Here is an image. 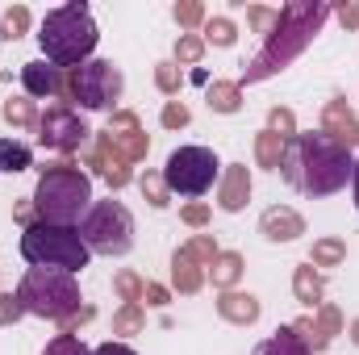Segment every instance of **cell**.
Returning <instances> with one entry per match:
<instances>
[{"label": "cell", "instance_id": "e0dca14e", "mask_svg": "<svg viewBox=\"0 0 359 355\" xmlns=\"http://www.w3.org/2000/svg\"><path fill=\"white\" fill-rule=\"evenodd\" d=\"M217 314H222L226 322H238V326H251V322L259 318V301H255L251 293H247V297H243V293H226V297L217 301Z\"/></svg>", "mask_w": 359, "mask_h": 355}, {"label": "cell", "instance_id": "484cf974", "mask_svg": "<svg viewBox=\"0 0 359 355\" xmlns=\"http://www.w3.org/2000/svg\"><path fill=\"white\" fill-rule=\"evenodd\" d=\"M205 38L217 42V46H230V42H234V21H226V17H209V21H205Z\"/></svg>", "mask_w": 359, "mask_h": 355}, {"label": "cell", "instance_id": "e575fe53", "mask_svg": "<svg viewBox=\"0 0 359 355\" xmlns=\"http://www.w3.org/2000/svg\"><path fill=\"white\" fill-rule=\"evenodd\" d=\"M163 126H168V130H180V126H188V109L172 100V105L163 109Z\"/></svg>", "mask_w": 359, "mask_h": 355}, {"label": "cell", "instance_id": "74e56055", "mask_svg": "<svg viewBox=\"0 0 359 355\" xmlns=\"http://www.w3.org/2000/svg\"><path fill=\"white\" fill-rule=\"evenodd\" d=\"M247 17H251V21H255L259 29H271V25H276V13H271V8H251Z\"/></svg>", "mask_w": 359, "mask_h": 355}, {"label": "cell", "instance_id": "3957f363", "mask_svg": "<svg viewBox=\"0 0 359 355\" xmlns=\"http://www.w3.org/2000/svg\"><path fill=\"white\" fill-rule=\"evenodd\" d=\"M38 42H42L46 63H55V67H76L80 63L84 67V59H88L92 51H96V42H100L88 4L72 0V4L46 13V21L38 29Z\"/></svg>", "mask_w": 359, "mask_h": 355}, {"label": "cell", "instance_id": "ba28073f", "mask_svg": "<svg viewBox=\"0 0 359 355\" xmlns=\"http://www.w3.org/2000/svg\"><path fill=\"white\" fill-rule=\"evenodd\" d=\"M217 155L209 147H180L168 155V168H163V184L168 192H180V196H205L217 180Z\"/></svg>", "mask_w": 359, "mask_h": 355}, {"label": "cell", "instance_id": "4dcf8cb0", "mask_svg": "<svg viewBox=\"0 0 359 355\" xmlns=\"http://www.w3.org/2000/svg\"><path fill=\"white\" fill-rule=\"evenodd\" d=\"M138 184H142V192L151 196V205H159V209L168 205V184H163V176H142Z\"/></svg>", "mask_w": 359, "mask_h": 355}, {"label": "cell", "instance_id": "ab89813d", "mask_svg": "<svg viewBox=\"0 0 359 355\" xmlns=\"http://www.w3.org/2000/svg\"><path fill=\"white\" fill-rule=\"evenodd\" d=\"M205 217H209V209H205V205H188V209H184V222H188V226H201Z\"/></svg>", "mask_w": 359, "mask_h": 355}, {"label": "cell", "instance_id": "d590c367", "mask_svg": "<svg viewBox=\"0 0 359 355\" xmlns=\"http://www.w3.org/2000/svg\"><path fill=\"white\" fill-rule=\"evenodd\" d=\"M17 314H25V309H21V301H17V297H8V293H0V326H8Z\"/></svg>", "mask_w": 359, "mask_h": 355}, {"label": "cell", "instance_id": "8d00e7d4", "mask_svg": "<svg viewBox=\"0 0 359 355\" xmlns=\"http://www.w3.org/2000/svg\"><path fill=\"white\" fill-rule=\"evenodd\" d=\"M271 126L284 130V134L292 138V113H288V109H271Z\"/></svg>", "mask_w": 359, "mask_h": 355}, {"label": "cell", "instance_id": "8fae6325", "mask_svg": "<svg viewBox=\"0 0 359 355\" xmlns=\"http://www.w3.org/2000/svg\"><path fill=\"white\" fill-rule=\"evenodd\" d=\"M104 138H109V147H113L126 163L147 155V134L138 130V117H134V113H117V117H113V126L104 130Z\"/></svg>", "mask_w": 359, "mask_h": 355}, {"label": "cell", "instance_id": "9c48e42d", "mask_svg": "<svg viewBox=\"0 0 359 355\" xmlns=\"http://www.w3.org/2000/svg\"><path fill=\"white\" fill-rule=\"evenodd\" d=\"M121 88H126L121 84V72L113 63H104V59H92V63H84L72 76V96L84 109H109V105H117Z\"/></svg>", "mask_w": 359, "mask_h": 355}, {"label": "cell", "instance_id": "5bb4252c", "mask_svg": "<svg viewBox=\"0 0 359 355\" xmlns=\"http://www.w3.org/2000/svg\"><path fill=\"white\" fill-rule=\"evenodd\" d=\"M259 230H264V239H271V243H288V239L305 234V222H301V213H297V209L276 205V209H268V213H264Z\"/></svg>", "mask_w": 359, "mask_h": 355}, {"label": "cell", "instance_id": "9a60e30c", "mask_svg": "<svg viewBox=\"0 0 359 355\" xmlns=\"http://www.w3.org/2000/svg\"><path fill=\"white\" fill-rule=\"evenodd\" d=\"M247 196H251V176H247V168L243 163H234L226 180H222V192H217V205L226 209V213H238L243 205H247Z\"/></svg>", "mask_w": 359, "mask_h": 355}, {"label": "cell", "instance_id": "7c38bea8", "mask_svg": "<svg viewBox=\"0 0 359 355\" xmlns=\"http://www.w3.org/2000/svg\"><path fill=\"white\" fill-rule=\"evenodd\" d=\"M322 134H326V138H334V142H339V147H347V151L359 142V121H355V113L347 109V100H339V96H334V100L326 105V113H322Z\"/></svg>", "mask_w": 359, "mask_h": 355}, {"label": "cell", "instance_id": "836d02e7", "mask_svg": "<svg viewBox=\"0 0 359 355\" xmlns=\"http://www.w3.org/2000/svg\"><path fill=\"white\" fill-rule=\"evenodd\" d=\"M155 84L163 92H176L180 88V72L172 67V63H159V72H155Z\"/></svg>", "mask_w": 359, "mask_h": 355}, {"label": "cell", "instance_id": "52a82bcc", "mask_svg": "<svg viewBox=\"0 0 359 355\" xmlns=\"http://www.w3.org/2000/svg\"><path fill=\"white\" fill-rule=\"evenodd\" d=\"M80 239L92 255H126L134 247V217L121 201H96L80 222Z\"/></svg>", "mask_w": 359, "mask_h": 355}, {"label": "cell", "instance_id": "ee69618b", "mask_svg": "<svg viewBox=\"0 0 359 355\" xmlns=\"http://www.w3.org/2000/svg\"><path fill=\"white\" fill-rule=\"evenodd\" d=\"M351 339H355V343H359V322H355V326H351Z\"/></svg>", "mask_w": 359, "mask_h": 355}, {"label": "cell", "instance_id": "4316f807", "mask_svg": "<svg viewBox=\"0 0 359 355\" xmlns=\"http://www.w3.org/2000/svg\"><path fill=\"white\" fill-rule=\"evenodd\" d=\"M138 326H142V309H138V305H126V309L113 318V335H134Z\"/></svg>", "mask_w": 359, "mask_h": 355}, {"label": "cell", "instance_id": "f35d334b", "mask_svg": "<svg viewBox=\"0 0 359 355\" xmlns=\"http://www.w3.org/2000/svg\"><path fill=\"white\" fill-rule=\"evenodd\" d=\"M142 297H147V305H168V288H159V284H147Z\"/></svg>", "mask_w": 359, "mask_h": 355}, {"label": "cell", "instance_id": "ffe728a7", "mask_svg": "<svg viewBox=\"0 0 359 355\" xmlns=\"http://www.w3.org/2000/svg\"><path fill=\"white\" fill-rule=\"evenodd\" d=\"M29 147L17 138H0V172H25L29 168Z\"/></svg>", "mask_w": 359, "mask_h": 355}, {"label": "cell", "instance_id": "603a6c76", "mask_svg": "<svg viewBox=\"0 0 359 355\" xmlns=\"http://www.w3.org/2000/svg\"><path fill=\"white\" fill-rule=\"evenodd\" d=\"M209 109L234 113L238 109V84H209Z\"/></svg>", "mask_w": 359, "mask_h": 355}, {"label": "cell", "instance_id": "2e32d148", "mask_svg": "<svg viewBox=\"0 0 359 355\" xmlns=\"http://www.w3.org/2000/svg\"><path fill=\"white\" fill-rule=\"evenodd\" d=\"M255 355H313V347L305 343V335L297 326H288V330H276L271 339H264Z\"/></svg>", "mask_w": 359, "mask_h": 355}, {"label": "cell", "instance_id": "d4e9b609", "mask_svg": "<svg viewBox=\"0 0 359 355\" xmlns=\"http://www.w3.org/2000/svg\"><path fill=\"white\" fill-rule=\"evenodd\" d=\"M343 255H347V247H343L339 239H322V243L313 247V264H322V267L343 264Z\"/></svg>", "mask_w": 359, "mask_h": 355}, {"label": "cell", "instance_id": "1f68e13d", "mask_svg": "<svg viewBox=\"0 0 359 355\" xmlns=\"http://www.w3.org/2000/svg\"><path fill=\"white\" fill-rule=\"evenodd\" d=\"M201 51H205V42L188 34V38H180V46H176V59H180V63H196V59H201Z\"/></svg>", "mask_w": 359, "mask_h": 355}, {"label": "cell", "instance_id": "6da1fadb", "mask_svg": "<svg viewBox=\"0 0 359 355\" xmlns=\"http://www.w3.org/2000/svg\"><path fill=\"white\" fill-rule=\"evenodd\" d=\"M351 168H355L351 151L326 134H292L284 142V159H280L284 180L305 196H330V192L347 188Z\"/></svg>", "mask_w": 359, "mask_h": 355}, {"label": "cell", "instance_id": "277c9868", "mask_svg": "<svg viewBox=\"0 0 359 355\" xmlns=\"http://www.w3.org/2000/svg\"><path fill=\"white\" fill-rule=\"evenodd\" d=\"M92 209V180L72 168V163H55L46 168L38 188H34V213L38 222H50V226H76L84 222Z\"/></svg>", "mask_w": 359, "mask_h": 355}, {"label": "cell", "instance_id": "ac0fdd59", "mask_svg": "<svg viewBox=\"0 0 359 355\" xmlns=\"http://www.w3.org/2000/svg\"><path fill=\"white\" fill-rule=\"evenodd\" d=\"M172 267H176V288H180V293H196V288H201V280H205V276H201V264L192 260V251H188V247H180V251H176Z\"/></svg>", "mask_w": 359, "mask_h": 355}, {"label": "cell", "instance_id": "44dd1931", "mask_svg": "<svg viewBox=\"0 0 359 355\" xmlns=\"http://www.w3.org/2000/svg\"><path fill=\"white\" fill-rule=\"evenodd\" d=\"M292 288H297V301H301V305H313V309H318V297H322V280L313 276V264L297 267V280H292Z\"/></svg>", "mask_w": 359, "mask_h": 355}, {"label": "cell", "instance_id": "d6a6232c", "mask_svg": "<svg viewBox=\"0 0 359 355\" xmlns=\"http://www.w3.org/2000/svg\"><path fill=\"white\" fill-rule=\"evenodd\" d=\"M176 21L180 25H201V21H205V8L192 4V0H188V4H176Z\"/></svg>", "mask_w": 359, "mask_h": 355}, {"label": "cell", "instance_id": "83f0119b", "mask_svg": "<svg viewBox=\"0 0 359 355\" xmlns=\"http://www.w3.org/2000/svg\"><path fill=\"white\" fill-rule=\"evenodd\" d=\"M4 121H13V126H34V105H29V100H8V105H4Z\"/></svg>", "mask_w": 359, "mask_h": 355}, {"label": "cell", "instance_id": "f1b7e54d", "mask_svg": "<svg viewBox=\"0 0 359 355\" xmlns=\"http://www.w3.org/2000/svg\"><path fill=\"white\" fill-rule=\"evenodd\" d=\"M142 288H147V284H142V280H138L134 272H121V276H117V293L126 297V305H138V297H142Z\"/></svg>", "mask_w": 359, "mask_h": 355}, {"label": "cell", "instance_id": "b9f144b4", "mask_svg": "<svg viewBox=\"0 0 359 355\" xmlns=\"http://www.w3.org/2000/svg\"><path fill=\"white\" fill-rule=\"evenodd\" d=\"M339 21L343 25H359V4H343L339 8Z\"/></svg>", "mask_w": 359, "mask_h": 355}, {"label": "cell", "instance_id": "5b68a950", "mask_svg": "<svg viewBox=\"0 0 359 355\" xmlns=\"http://www.w3.org/2000/svg\"><path fill=\"white\" fill-rule=\"evenodd\" d=\"M21 255L29 267H59V272H80L88 267L92 251L80 239L76 226H50V222H29L21 234Z\"/></svg>", "mask_w": 359, "mask_h": 355}, {"label": "cell", "instance_id": "7402d4cb", "mask_svg": "<svg viewBox=\"0 0 359 355\" xmlns=\"http://www.w3.org/2000/svg\"><path fill=\"white\" fill-rule=\"evenodd\" d=\"M255 155H259L264 168H280V159H284V138H280L276 130H264L259 142H255Z\"/></svg>", "mask_w": 359, "mask_h": 355}, {"label": "cell", "instance_id": "7bdbcfd3", "mask_svg": "<svg viewBox=\"0 0 359 355\" xmlns=\"http://www.w3.org/2000/svg\"><path fill=\"white\" fill-rule=\"evenodd\" d=\"M351 192H355V205H359V163L351 168Z\"/></svg>", "mask_w": 359, "mask_h": 355}, {"label": "cell", "instance_id": "8992f818", "mask_svg": "<svg viewBox=\"0 0 359 355\" xmlns=\"http://www.w3.org/2000/svg\"><path fill=\"white\" fill-rule=\"evenodd\" d=\"M17 301L25 314H38V318H67L80 309V284L72 272H59V267H29L21 276V288H17Z\"/></svg>", "mask_w": 359, "mask_h": 355}, {"label": "cell", "instance_id": "30bf717a", "mask_svg": "<svg viewBox=\"0 0 359 355\" xmlns=\"http://www.w3.org/2000/svg\"><path fill=\"white\" fill-rule=\"evenodd\" d=\"M88 134H92V130L80 121V113H72L67 105L46 109V117L38 121V142H42V147H50V151H80Z\"/></svg>", "mask_w": 359, "mask_h": 355}, {"label": "cell", "instance_id": "d6986e66", "mask_svg": "<svg viewBox=\"0 0 359 355\" xmlns=\"http://www.w3.org/2000/svg\"><path fill=\"white\" fill-rule=\"evenodd\" d=\"M238 276H243V255H234V251H222V255L209 264V280H213L217 288H230Z\"/></svg>", "mask_w": 359, "mask_h": 355}, {"label": "cell", "instance_id": "60d3db41", "mask_svg": "<svg viewBox=\"0 0 359 355\" xmlns=\"http://www.w3.org/2000/svg\"><path fill=\"white\" fill-rule=\"evenodd\" d=\"M92 355H134V351H130L126 343H100V347H96Z\"/></svg>", "mask_w": 359, "mask_h": 355}, {"label": "cell", "instance_id": "4fadbf2b", "mask_svg": "<svg viewBox=\"0 0 359 355\" xmlns=\"http://www.w3.org/2000/svg\"><path fill=\"white\" fill-rule=\"evenodd\" d=\"M21 84H25L29 96H55V92H63V76H59V67H55V63L34 59V63H25V67H21Z\"/></svg>", "mask_w": 359, "mask_h": 355}, {"label": "cell", "instance_id": "cb8c5ba5", "mask_svg": "<svg viewBox=\"0 0 359 355\" xmlns=\"http://www.w3.org/2000/svg\"><path fill=\"white\" fill-rule=\"evenodd\" d=\"M25 25H29V8H25V4H17V8H8V13H4V21H0V38H21V34H25Z\"/></svg>", "mask_w": 359, "mask_h": 355}, {"label": "cell", "instance_id": "7a4b0ae2", "mask_svg": "<svg viewBox=\"0 0 359 355\" xmlns=\"http://www.w3.org/2000/svg\"><path fill=\"white\" fill-rule=\"evenodd\" d=\"M326 17H330L326 4H284V8H276V25H271L264 51H259V55L251 59V67H247V84L268 80L280 67H288V63L313 42V34L322 29Z\"/></svg>", "mask_w": 359, "mask_h": 355}, {"label": "cell", "instance_id": "f546056e", "mask_svg": "<svg viewBox=\"0 0 359 355\" xmlns=\"http://www.w3.org/2000/svg\"><path fill=\"white\" fill-rule=\"evenodd\" d=\"M42 355H92V351L80 343V339H76V335H59V339H55V343H50Z\"/></svg>", "mask_w": 359, "mask_h": 355}]
</instances>
